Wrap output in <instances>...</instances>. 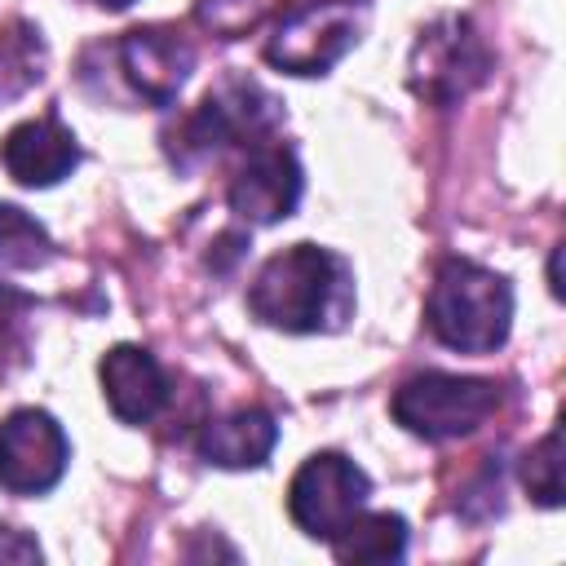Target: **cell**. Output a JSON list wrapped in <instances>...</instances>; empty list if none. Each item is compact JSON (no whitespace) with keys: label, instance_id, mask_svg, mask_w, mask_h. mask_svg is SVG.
I'll use <instances>...</instances> for the list:
<instances>
[{"label":"cell","instance_id":"obj_7","mask_svg":"<svg viewBox=\"0 0 566 566\" xmlns=\"http://www.w3.org/2000/svg\"><path fill=\"white\" fill-rule=\"evenodd\" d=\"M371 495V478L340 451H318L310 455L296 473H292V486H287V513L292 522L310 535V539H323L332 544L345 522L354 513H363Z\"/></svg>","mask_w":566,"mask_h":566},{"label":"cell","instance_id":"obj_4","mask_svg":"<svg viewBox=\"0 0 566 566\" xmlns=\"http://www.w3.org/2000/svg\"><path fill=\"white\" fill-rule=\"evenodd\" d=\"M500 407V385L482 376H451V371H420L398 385L389 411L394 420L424 438V442H447L482 429L491 411Z\"/></svg>","mask_w":566,"mask_h":566},{"label":"cell","instance_id":"obj_10","mask_svg":"<svg viewBox=\"0 0 566 566\" xmlns=\"http://www.w3.org/2000/svg\"><path fill=\"white\" fill-rule=\"evenodd\" d=\"M305 190V172L296 164V155L283 142H261L248 150L243 168L230 181V212L248 226H274L283 217L296 212Z\"/></svg>","mask_w":566,"mask_h":566},{"label":"cell","instance_id":"obj_13","mask_svg":"<svg viewBox=\"0 0 566 566\" xmlns=\"http://www.w3.org/2000/svg\"><path fill=\"white\" fill-rule=\"evenodd\" d=\"M279 442V424L265 407H239L199 429L195 447L217 469H261Z\"/></svg>","mask_w":566,"mask_h":566},{"label":"cell","instance_id":"obj_16","mask_svg":"<svg viewBox=\"0 0 566 566\" xmlns=\"http://www.w3.org/2000/svg\"><path fill=\"white\" fill-rule=\"evenodd\" d=\"M562 433L557 429H548L531 451H526V460H522V482H526V491H531V500L535 504H544V509H557L562 504Z\"/></svg>","mask_w":566,"mask_h":566},{"label":"cell","instance_id":"obj_11","mask_svg":"<svg viewBox=\"0 0 566 566\" xmlns=\"http://www.w3.org/2000/svg\"><path fill=\"white\" fill-rule=\"evenodd\" d=\"M0 164H4V172H9L18 186L44 190V186H57L62 177H71V168L80 164V142H75V133L49 111V115L27 119V124H18V128L4 133V142H0Z\"/></svg>","mask_w":566,"mask_h":566},{"label":"cell","instance_id":"obj_17","mask_svg":"<svg viewBox=\"0 0 566 566\" xmlns=\"http://www.w3.org/2000/svg\"><path fill=\"white\" fill-rule=\"evenodd\" d=\"M279 0H199V22L221 31V35H239L248 27H256Z\"/></svg>","mask_w":566,"mask_h":566},{"label":"cell","instance_id":"obj_15","mask_svg":"<svg viewBox=\"0 0 566 566\" xmlns=\"http://www.w3.org/2000/svg\"><path fill=\"white\" fill-rule=\"evenodd\" d=\"M49 256H53L49 230L31 212L0 203V270H35Z\"/></svg>","mask_w":566,"mask_h":566},{"label":"cell","instance_id":"obj_14","mask_svg":"<svg viewBox=\"0 0 566 566\" xmlns=\"http://www.w3.org/2000/svg\"><path fill=\"white\" fill-rule=\"evenodd\" d=\"M332 553L340 562H398L407 553V522L398 513H354Z\"/></svg>","mask_w":566,"mask_h":566},{"label":"cell","instance_id":"obj_18","mask_svg":"<svg viewBox=\"0 0 566 566\" xmlns=\"http://www.w3.org/2000/svg\"><path fill=\"white\" fill-rule=\"evenodd\" d=\"M40 557V544L27 539L22 531H9L0 526V562H35Z\"/></svg>","mask_w":566,"mask_h":566},{"label":"cell","instance_id":"obj_6","mask_svg":"<svg viewBox=\"0 0 566 566\" xmlns=\"http://www.w3.org/2000/svg\"><path fill=\"white\" fill-rule=\"evenodd\" d=\"M491 71V53L469 18H438L411 49V93L433 106H455Z\"/></svg>","mask_w":566,"mask_h":566},{"label":"cell","instance_id":"obj_5","mask_svg":"<svg viewBox=\"0 0 566 566\" xmlns=\"http://www.w3.org/2000/svg\"><path fill=\"white\" fill-rule=\"evenodd\" d=\"M363 22H367V0H314L305 9H292L274 27L265 44V62L287 75H323L358 44Z\"/></svg>","mask_w":566,"mask_h":566},{"label":"cell","instance_id":"obj_8","mask_svg":"<svg viewBox=\"0 0 566 566\" xmlns=\"http://www.w3.org/2000/svg\"><path fill=\"white\" fill-rule=\"evenodd\" d=\"M71 442L40 407H18L0 420V486L9 495H44L62 482Z\"/></svg>","mask_w":566,"mask_h":566},{"label":"cell","instance_id":"obj_1","mask_svg":"<svg viewBox=\"0 0 566 566\" xmlns=\"http://www.w3.org/2000/svg\"><path fill=\"white\" fill-rule=\"evenodd\" d=\"M248 310L279 332H336L354 314V274L332 248L292 243L256 270Z\"/></svg>","mask_w":566,"mask_h":566},{"label":"cell","instance_id":"obj_3","mask_svg":"<svg viewBox=\"0 0 566 566\" xmlns=\"http://www.w3.org/2000/svg\"><path fill=\"white\" fill-rule=\"evenodd\" d=\"M283 119V102L265 93L248 75H230L217 88L203 93V102L177 119V128L164 133V150L177 168H195L217 159L230 146H261Z\"/></svg>","mask_w":566,"mask_h":566},{"label":"cell","instance_id":"obj_19","mask_svg":"<svg viewBox=\"0 0 566 566\" xmlns=\"http://www.w3.org/2000/svg\"><path fill=\"white\" fill-rule=\"evenodd\" d=\"M93 4H102V9H124V4H133V0H93Z\"/></svg>","mask_w":566,"mask_h":566},{"label":"cell","instance_id":"obj_12","mask_svg":"<svg viewBox=\"0 0 566 566\" xmlns=\"http://www.w3.org/2000/svg\"><path fill=\"white\" fill-rule=\"evenodd\" d=\"M97 376H102V394H106L115 420H124V424H150L168 407V376H164L159 358L142 345L106 349L97 363Z\"/></svg>","mask_w":566,"mask_h":566},{"label":"cell","instance_id":"obj_9","mask_svg":"<svg viewBox=\"0 0 566 566\" xmlns=\"http://www.w3.org/2000/svg\"><path fill=\"white\" fill-rule=\"evenodd\" d=\"M115 57H119V71H124L128 88L146 106H172L177 93L186 88L190 71H195V49L172 27H133V31H124L119 44H115Z\"/></svg>","mask_w":566,"mask_h":566},{"label":"cell","instance_id":"obj_2","mask_svg":"<svg viewBox=\"0 0 566 566\" xmlns=\"http://www.w3.org/2000/svg\"><path fill=\"white\" fill-rule=\"evenodd\" d=\"M424 323L447 349L495 354L513 327V287L504 274L469 256H447L433 274Z\"/></svg>","mask_w":566,"mask_h":566}]
</instances>
